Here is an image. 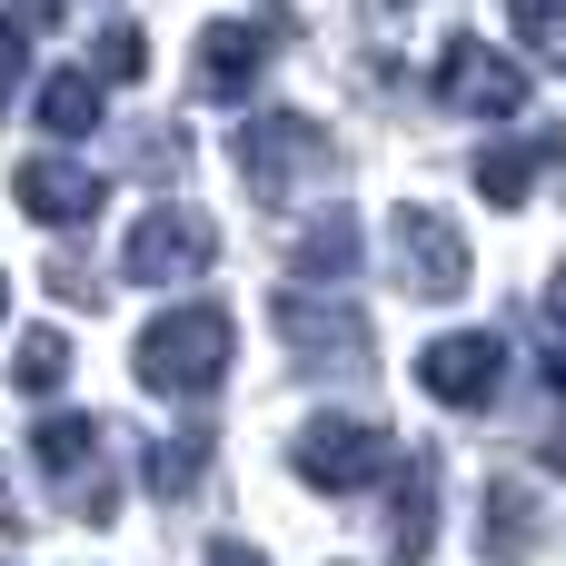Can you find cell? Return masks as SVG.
Instances as JSON below:
<instances>
[{
	"mask_svg": "<svg viewBox=\"0 0 566 566\" xmlns=\"http://www.w3.org/2000/svg\"><path fill=\"white\" fill-rule=\"evenodd\" d=\"M229 348H239L229 308H219V298H189V308H159V318L139 328L129 368H139V388H149V398H179V408H199V398L229 378Z\"/></svg>",
	"mask_w": 566,
	"mask_h": 566,
	"instance_id": "1",
	"label": "cell"
},
{
	"mask_svg": "<svg viewBox=\"0 0 566 566\" xmlns=\"http://www.w3.org/2000/svg\"><path fill=\"white\" fill-rule=\"evenodd\" d=\"M269 318H279L289 368H308V378H348V368H368V308H358L348 289H308V279H289V289L269 298Z\"/></svg>",
	"mask_w": 566,
	"mask_h": 566,
	"instance_id": "2",
	"label": "cell"
},
{
	"mask_svg": "<svg viewBox=\"0 0 566 566\" xmlns=\"http://www.w3.org/2000/svg\"><path fill=\"white\" fill-rule=\"evenodd\" d=\"M289 468H298L318 497H358V488H378V478L398 468V438H388L378 418H308V428L289 438Z\"/></svg>",
	"mask_w": 566,
	"mask_h": 566,
	"instance_id": "3",
	"label": "cell"
},
{
	"mask_svg": "<svg viewBox=\"0 0 566 566\" xmlns=\"http://www.w3.org/2000/svg\"><path fill=\"white\" fill-rule=\"evenodd\" d=\"M209 259H219L209 209H139L129 239H119V279H129V289H179V279H199Z\"/></svg>",
	"mask_w": 566,
	"mask_h": 566,
	"instance_id": "4",
	"label": "cell"
},
{
	"mask_svg": "<svg viewBox=\"0 0 566 566\" xmlns=\"http://www.w3.org/2000/svg\"><path fill=\"white\" fill-rule=\"evenodd\" d=\"M289 50V20L279 10H249V20H209L199 30V60H189V80H199V99H249L259 90V70Z\"/></svg>",
	"mask_w": 566,
	"mask_h": 566,
	"instance_id": "5",
	"label": "cell"
},
{
	"mask_svg": "<svg viewBox=\"0 0 566 566\" xmlns=\"http://www.w3.org/2000/svg\"><path fill=\"white\" fill-rule=\"evenodd\" d=\"M438 99L448 109H468V119H517L527 109V70L507 60V50H488V40H458L448 30V50H438Z\"/></svg>",
	"mask_w": 566,
	"mask_h": 566,
	"instance_id": "6",
	"label": "cell"
},
{
	"mask_svg": "<svg viewBox=\"0 0 566 566\" xmlns=\"http://www.w3.org/2000/svg\"><path fill=\"white\" fill-rule=\"evenodd\" d=\"M239 169H249V189H259V199H289L298 179H318V169H328V129H318V119H298V109H269V119H249V129H239Z\"/></svg>",
	"mask_w": 566,
	"mask_h": 566,
	"instance_id": "7",
	"label": "cell"
},
{
	"mask_svg": "<svg viewBox=\"0 0 566 566\" xmlns=\"http://www.w3.org/2000/svg\"><path fill=\"white\" fill-rule=\"evenodd\" d=\"M388 249H398V289H408V298H458L468 269H478L468 239H458L438 209H398V219H388Z\"/></svg>",
	"mask_w": 566,
	"mask_h": 566,
	"instance_id": "8",
	"label": "cell"
},
{
	"mask_svg": "<svg viewBox=\"0 0 566 566\" xmlns=\"http://www.w3.org/2000/svg\"><path fill=\"white\" fill-rule=\"evenodd\" d=\"M10 199H20V219H40V229H60V239H70V229H90V219H99L109 179H99V169H80V159H50V149H40V159H20V169H10Z\"/></svg>",
	"mask_w": 566,
	"mask_h": 566,
	"instance_id": "9",
	"label": "cell"
},
{
	"mask_svg": "<svg viewBox=\"0 0 566 566\" xmlns=\"http://www.w3.org/2000/svg\"><path fill=\"white\" fill-rule=\"evenodd\" d=\"M418 378H428L438 408H488V398L507 388V348H497L488 328H458V338H428Z\"/></svg>",
	"mask_w": 566,
	"mask_h": 566,
	"instance_id": "10",
	"label": "cell"
},
{
	"mask_svg": "<svg viewBox=\"0 0 566 566\" xmlns=\"http://www.w3.org/2000/svg\"><path fill=\"white\" fill-rule=\"evenodd\" d=\"M438 547V458L398 448V507H388V566H428Z\"/></svg>",
	"mask_w": 566,
	"mask_h": 566,
	"instance_id": "11",
	"label": "cell"
},
{
	"mask_svg": "<svg viewBox=\"0 0 566 566\" xmlns=\"http://www.w3.org/2000/svg\"><path fill=\"white\" fill-rule=\"evenodd\" d=\"M566 159V129H547L537 149H517V139H497V149H478V189L497 199V209H527V189H537V169H557Z\"/></svg>",
	"mask_w": 566,
	"mask_h": 566,
	"instance_id": "12",
	"label": "cell"
},
{
	"mask_svg": "<svg viewBox=\"0 0 566 566\" xmlns=\"http://www.w3.org/2000/svg\"><path fill=\"white\" fill-rule=\"evenodd\" d=\"M30 109H40L50 139H90V129H99V70H50V80L30 90Z\"/></svg>",
	"mask_w": 566,
	"mask_h": 566,
	"instance_id": "13",
	"label": "cell"
},
{
	"mask_svg": "<svg viewBox=\"0 0 566 566\" xmlns=\"http://www.w3.org/2000/svg\"><path fill=\"white\" fill-rule=\"evenodd\" d=\"M348 269H358V219H348V209H328L318 229H298V239H289V279L328 289V279H348Z\"/></svg>",
	"mask_w": 566,
	"mask_h": 566,
	"instance_id": "14",
	"label": "cell"
},
{
	"mask_svg": "<svg viewBox=\"0 0 566 566\" xmlns=\"http://www.w3.org/2000/svg\"><path fill=\"white\" fill-rule=\"evenodd\" d=\"M139 478H149V497H189V488L209 478V428H169V438H149V448H139Z\"/></svg>",
	"mask_w": 566,
	"mask_h": 566,
	"instance_id": "15",
	"label": "cell"
},
{
	"mask_svg": "<svg viewBox=\"0 0 566 566\" xmlns=\"http://www.w3.org/2000/svg\"><path fill=\"white\" fill-rule=\"evenodd\" d=\"M30 458H40V478H90L99 468V418H40L30 428Z\"/></svg>",
	"mask_w": 566,
	"mask_h": 566,
	"instance_id": "16",
	"label": "cell"
},
{
	"mask_svg": "<svg viewBox=\"0 0 566 566\" xmlns=\"http://www.w3.org/2000/svg\"><path fill=\"white\" fill-rule=\"evenodd\" d=\"M527 547H537V507H527V488H517V478H497V488H488V557L517 566Z\"/></svg>",
	"mask_w": 566,
	"mask_h": 566,
	"instance_id": "17",
	"label": "cell"
},
{
	"mask_svg": "<svg viewBox=\"0 0 566 566\" xmlns=\"http://www.w3.org/2000/svg\"><path fill=\"white\" fill-rule=\"evenodd\" d=\"M60 378H70V338H60V328H30L20 358H10V388H20V398H50Z\"/></svg>",
	"mask_w": 566,
	"mask_h": 566,
	"instance_id": "18",
	"label": "cell"
},
{
	"mask_svg": "<svg viewBox=\"0 0 566 566\" xmlns=\"http://www.w3.org/2000/svg\"><path fill=\"white\" fill-rule=\"evenodd\" d=\"M507 20H517L527 60H547V70L566 80V0H507Z\"/></svg>",
	"mask_w": 566,
	"mask_h": 566,
	"instance_id": "19",
	"label": "cell"
},
{
	"mask_svg": "<svg viewBox=\"0 0 566 566\" xmlns=\"http://www.w3.org/2000/svg\"><path fill=\"white\" fill-rule=\"evenodd\" d=\"M90 70H99V90H109V80H129V90H139V70H149V40H139L129 20H109V30L90 40Z\"/></svg>",
	"mask_w": 566,
	"mask_h": 566,
	"instance_id": "20",
	"label": "cell"
},
{
	"mask_svg": "<svg viewBox=\"0 0 566 566\" xmlns=\"http://www.w3.org/2000/svg\"><path fill=\"white\" fill-rule=\"evenodd\" d=\"M537 368H547V388L566 398V269H557V289H547V308H537Z\"/></svg>",
	"mask_w": 566,
	"mask_h": 566,
	"instance_id": "21",
	"label": "cell"
},
{
	"mask_svg": "<svg viewBox=\"0 0 566 566\" xmlns=\"http://www.w3.org/2000/svg\"><path fill=\"white\" fill-rule=\"evenodd\" d=\"M20 70H30V20H0V109L20 90Z\"/></svg>",
	"mask_w": 566,
	"mask_h": 566,
	"instance_id": "22",
	"label": "cell"
},
{
	"mask_svg": "<svg viewBox=\"0 0 566 566\" xmlns=\"http://www.w3.org/2000/svg\"><path fill=\"white\" fill-rule=\"evenodd\" d=\"M209 566H259V547H249V537H219V547H209Z\"/></svg>",
	"mask_w": 566,
	"mask_h": 566,
	"instance_id": "23",
	"label": "cell"
},
{
	"mask_svg": "<svg viewBox=\"0 0 566 566\" xmlns=\"http://www.w3.org/2000/svg\"><path fill=\"white\" fill-rule=\"evenodd\" d=\"M547 468H566V428H557V438H547Z\"/></svg>",
	"mask_w": 566,
	"mask_h": 566,
	"instance_id": "24",
	"label": "cell"
},
{
	"mask_svg": "<svg viewBox=\"0 0 566 566\" xmlns=\"http://www.w3.org/2000/svg\"><path fill=\"white\" fill-rule=\"evenodd\" d=\"M0 308H10V279H0Z\"/></svg>",
	"mask_w": 566,
	"mask_h": 566,
	"instance_id": "25",
	"label": "cell"
}]
</instances>
